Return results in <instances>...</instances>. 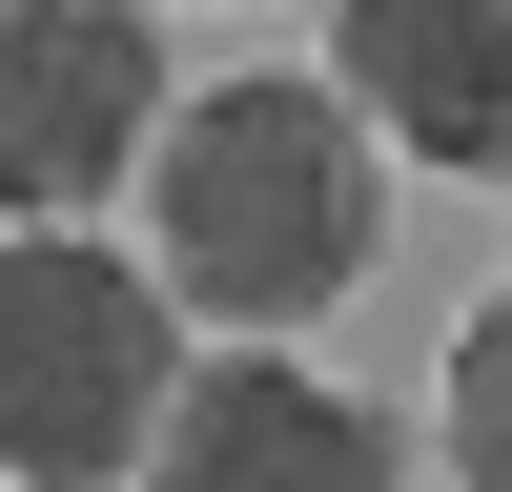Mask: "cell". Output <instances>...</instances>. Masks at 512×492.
Wrapping results in <instances>:
<instances>
[{
	"instance_id": "1",
	"label": "cell",
	"mask_w": 512,
	"mask_h": 492,
	"mask_svg": "<svg viewBox=\"0 0 512 492\" xmlns=\"http://www.w3.org/2000/svg\"><path fill=\"white\" fill-rule=\"evenodd\" d=\"M144 226H164V287L205 328H308L369 287L390 246V123L349 82H205V103L144 123Z\"/></svg>"
},
{
	"instance_id": "2",
	"label": "cell",
	"mask_w": 512,
	"mask_h": 492,
	"mask_svg": "<svg viewBox=\"0 0 512 492\" xmlns=\"http://www.w3.org/2000/svg\"><path fill=\"white\" fill-rule=\"evenodd\" d=\"M164 390H185V308L123 246H82V226L0 246V492H123Z\"/></svg>"
},
{
	"instance_id": "3",
	"label": "cell",
	"mask_w": 512,
	"mask_h": 492,
	"mask_svg": "<svg viewBox=\"0 0 512 492\" xmlns=\"http://www.w3.org/2000/svg\"><path fill=\"white\" fill-rule=\"evenodd\" d=\"M144 123H164L144 0H0V205L21 226H82L144 164Z\"/></svg>"
},
{
	"instance_id": "4",
	"label": "cell",
	"mask_w": 512,
	"mask_h": 492,
	"mask_svg": "<svg viewBox=\"0 0 512 492\" xmlns=\"http://www.w3.org/2000/svg\"><path fill=\"white\" fill-rule=\"evenodd\" d=\"M123 492H390V410H349L287 349H205L164 390V431H144Z\"/></svg>"
},
{
	"instance_id": "5",
	"label": "cell",
	"mask_w": 512,
	"mask_h": 492,
	"mask_svg": "<svg viewBox=\"0 0 512 492\" xmlns=\"http://www.w3.org/2000/svg\"><path fill=\"white\" fill-rule=\"evenodd\" d=\"M328 82L410 164H512V0H328Z\"/></svg>"
},
{
	"instance_id": "6",
	"label": "cell",
	"mask_w": 512,
	"mask_h": 492,
	"mask_svg": "<svg viewBox=\"0 0 512 492\" xmlns=\"http://www.w3.org/2000/svg\"><path fill=\"white\" fill-rule=\"evenodd\" d=\"M451 472H472V492H512V308H472V328H451Z\"/></svg>"
}]
</instances>
